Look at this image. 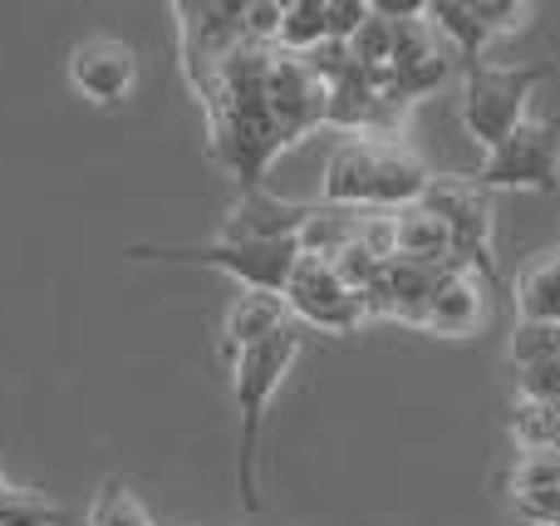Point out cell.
Segmentation results:
<instances>
[{
    "instance_id": "6da1fadb",
    "label": "cell",
    "mask_w": 560,
    "mask_h": 526,
    "mask_svg": "<svg viewBox=\"0 0 560 526\" xmlns=\"http://www.w3.org/2000/svg\"><path fill=\"white\" fill-rule=\"evenodd\" d=\"M433 173L398 138H349L329 153L319 202L345 212H404L423 202Z\"/></svg>"
},
{
    "instance_id": "7a4b0ae2",
    "label": "cell",
    "mask_w": 560,
    "mask_h": 526,
    "mask_svg": "<svg viewBox=\"0 0 560 526\" xmlns=\"http://www.w3.org/2000/svg\"><path fill=\"white\" fill-rule=\"evenodd\" d=\"M295 354H300V330L285 325L266 344H252V350H242L232 360V394H236V419H242V439H236V492H242L246 512H261V482H256L261 429H266V409H271Z\"/></svg>"
},
{
    "instance_id": "3957f363",
    "label": "cell",
    "mask_w": 560,
    "mask_h": 526,
    "mask_svg": "<svg viewBox=\"0 0 560 526\" xmlns=\"http://www.w3.org/2000/svg\"><path fill=\"white\" fill-rule=\"evenodd\" d=\"M551 65H482L463 74V128L477 138L482 153H497L526 124L532 94L546 84Z\"/></svg>"
},
{
    "instance_id": "277c9868",
    "label": "cell",
    "mask_w": 560,
    "mask_h": 526,
    "mask_svg": "<svg viewBox=\"0 0 560 526\" xmlns=\"http://www.w3.org/2000/svg\"><path fill=\"white\" fill-rule=\"evenodd\" d=\"M133 261H167V266H207V271H226L246 285V291H271L280 295L300 261L295 242H207V246H128Z\"/></svg>"
},
{
    "instance_id": "5b68a950",
    "label": "cell",
    "mask_w": 560,
    "mask_h": 526,
    "mask_svg": "<svg viewBox=\"0 0 560 526\" xmlns=\"http://www.w3.org/2000/svg\"><path fill=\"white\" fill-rule=\"evenodd\" d=\"M472 183L482 192H551L560 183V124L526 118L497 153L482 157Z\"/></svg>"
},
{
    "instance_id": "8992f818",
    "label": "cell",
    "mask_w": 560,
    "mask_h": 526,
    "mask_svg": "<svg viewBox=\"0 0 560 526\" xmlns=\"http://www.w3.org/2000/svg\"><path fill=\"white\" fill-rule=\"evenodd\" d=\"M423 207L447 222L457 266H467L472 276L497 281V261H492V192H482L472 177H433V183H428V192H423Z\"/></svg>"
},
{
    "instance_id": "52a82bcc",
    "label": "cell",
    "mask_w": 560,
    "mask_h": 526,
    "mask_svg": "<svg viewBox=\"0 0 560 526\" xmlns=\"http://www.w3.org/2000/svg\"><path fill=\"white\" fill-rule=\"evenodd\" d=\"M280 295H285V311L300 325H315V330H329V335H354L369 320L364 295L349 291L325 256H300Z\"/></svg>"
},
{
    "instance_id": "ba28073f",
    "label": "cell",
    "mask_w": 560,
    "mask_h": 526,
    "mask_svg": "<svg viewBox=\"0 0 560 526\" xmlns=\"http://www.w3.org/2000/svg\"><path fill=\"white\" fill-rule=\"evenodd\" d=\"M266 108L280 148H290L295 138H305L310 128L325 124V84L315 79V69L295 55H271V74H266Z\"/></svg>"
},
{
    "instance_id": "9c48e42d",
    "label": "cell",
    "mask_w": 560,
    "mask_h": 526,
    "mask_svg": "<svg viewBox=\"0 0 560 526\" xmlns=\"http://www.w3.org/2000/svg\"><path fill=\"white\" fill-rule=\"evenodd\" d=\"M138 79V59L124 39H84V45L69 55V84L89 98V104H124L133 94Z\"/></svg>"
},
{
    "instance_id": "30bf717a",
    "label": "cell",
    "mask_w": 560,
    "mask_h": 526,
    "mask_svg": "<svg viewBox=\"0 0 560 526\" xmlns=\"http://www.w3.org/2000/svg\"><path fill=\"white\" fill-rule=\"evenodd\" d=\"M438 276L443 271H433V266H413V261H388L384 271H378V281L364 291V311H369V320H404V325H423V315H428V295H433V285H438Z\"/></svg>"
},
{
    "instance_id": "8fae6325",
    "label": "cell",
    "mask_w": 560,
    "mask_h": 526,
    "mask_svg": "<svg viewBox=\"0 0 560 526\" xmlns=\"http://www.w3.org/2000/svg\"><path fill=\"white\" fill-rule=\"evenodd\" d=\"M487 320V295H482V276H472L467 266H453V271L438 276L433 295H428V315L423 330L447 335V340H463V335H477Z\"/></svg>"
},
{
    "instance_id": "7c38bea8",
    "label": "cell",
    "mask_w": 560,
    "mask_h": 526,
    "mask_svg": "<svg viewBox=\"0 0 560 526\" xmlns=\"http://www.w3.org/2000/svg\"><path fill=\"white\" fill-rule=\"evenodd\" d=\"M290 325V311H285V295H271V291H242L232 305H226V320H222V350L226 360H236L242 350L252 344H266L271 335H280Z\"/></svg>"
},
{
    "instance_id": "4fadbf2b",
    "label": "cell",
    "mask_w": 560,
    "mask_h": 526,
    "mask_svg": "<svg viewBox=\"0 0 560 526\" xmlns=\"http://www.w3.org/2000/svg\"><path fill=\"white\" fill-rule=\"evenodd\" d=\"M394 256L413 266H433V271H453V236H447V222L438 212H428L423 202L394 212Z\"/></svg>"
},
{
    "instance_id": "5bb4252c",
    "label": "cell",
    "mask_w": 560,
    "mask_h": 526,
    "mask_svg": "<svg viewBox=\"0 0 560 526\" xmlns=\"http://www.w3.org/2000/svg\"><path fill=\"white\" fill-rule=\"evenodd\" d=\"M516 320H536V325H560V246L532 256L516 271Z\"/></svg>"
},
{
    "instance_id": "9a60e30c",
    "label": "cell",
    "mask_w": 560,
    "mask_h": 526,
    "mask_svg": "<svg viewBox=\"0 0 560 526\" xmlns=\"http://www.w3.org/2000/svg\"><path fill=\"white\" fill-rule=\"evenodd\" d=\"M428 25H433L443 39H453V49L463 55V74L487 65V45H492V35L477 25V15H472L467 0H428Z\"/></svg>"
},
{
    "instance_id": "2e32d148",
    "label": "cell",
    "mask_w": 560,
    "mask_h": 526,
    "mask_svg": "<svg viewBox=\"0 0 560 526\" xmlns=\"http://www.w3.org/2000/svg\"><path fill=\"white\" fill-rule=\"evenodd\" d=\"M325 45H329V30H325V0H290L285 15H280L276 49H280V55L310 59L315 49H325Z\"/></svg>"
},
{
    "instance_id": "e0dca14e",
    "label": "cell",
    "mask_w": 560,
    "mask_h": 526,
    "mask_svg": "<svg viewBox=\"0 0 560 526\" xmlns=\"http://www.w3.org/2000/svg\"><path fill=\"white\" fill-rule=\"evenodd\" d=\"M512 439L526 453H551L560 458V404H522L512 413Z\"/></svg>"
},
{
    "instance_id": "ac0fdd59",
    "label": "cell",
    "mask_w": 560,
    "mask_h": 526,
    "mask_svg": "<svg viewBox=\"0 0 560 526\" xmlns=\"http://www.w3.org/2000/svg\"><path fill=\"white\" fill-rule=\"evenodd\" d=\"M506 354H512L516 370H532V364L560 360V325H536V320H516L506 335Z\"/></svg>"
},
{
    "instance_id": "d6986e66",
    "label": "cell",
    "mask_w": 560,
    "mask_h": 526,
    "mask_svg": "<svg viewBox=\"0 0 560 526\" xmlns=\"http://www.w3.org/2000/svg\"><path fill=\"white\" fill-rule=\"evenodd\" d=\"M59 522H65V507H55L35 488H5V498H0V526H59Z\"/></svg>"
},
{
    "instance_id": "ffe728a7",
    "label": "cell",
    "mask_w": 560,
    "mask_h": 526,
    "mask_svg": "<svg viewBox=\"0 0 560 526\" xmlns=\"http://www.w3.org/2000/svg\"><path fill=\"white\" fill-rule=\"evenodd\" d=\"M89 526H153V517L143 512V502L124 488V482H104V492L89 507Z\"/></svg>"
},
{
    "instance_id": "44dd1931",
    "label": "cell",
    "mask_w": 560,
    "mask_h": 526,
    "mask_svg": "<svg viewBox=\"0 0 560 526\" xmlns=\"http://www.w3.org/2000/svg\"><path fill=\"white\" fill-rule=\"evenodd\" d=\"M280 15H285V5H280V0H242V35L252 39V45L276 49Z\"/></svg>"
},
{
    "instance_id": "7402d4cb",
    "label": "cell",
    "mask_w": 560,
    "mask_h": 526,
    "mask_svg": "<svg viewBox=\"0 0 560 526\" xmlns=\"http://www.w3.org/2000/svg\"><path fill=\"white\" fill-rule=\"evenodd\" d=\"M477 15V25L487 30V35H512V30H522V20L532 15V5L526 0H467Z\"/></svg>"
},
{
    "instance_id": "603a6c76",
    "label": "cell",
    "mask_w": 560,
    "mask_h": 526,
    "mask_svg": "<svg viewBox=\"0 0 560 526\" xmlns=\"http://www.w3.org/2000/svg\"><path fill=\"white\" fill-rule=\"evenodd\" d=\"M374 15L369 0H325V30H329V45H349V39L364 30V20Z\"/></svg>"
},
{
    "instance_id": "cb8c5ba5",
    "label": "cell",
    "mask_w": 560,
    "mask_h": 526,
    "mask_svg": "<svg viewBox=\"0 0 560 526\" xmlns=\"http://www.w3.org/2000/svg\"><path fill=\"white\" fill-rule=\"evenodd\" d=\"M516 394H522V404H560V360L516 370Z\"/></svg>"
},
{
    "instance_id": "d4e9b609",
    "label": "cell",
    "mask_w": 560,
    "mask_h": 526,
    "mask_svg": "<svg viewBox=\"0 0 560 526\" xmlns=\"http://www.w3.org/2000/svg\"><path fill=\"white\" fill-rule=\"evenodd\" d=\"M5 488H10V482H5V478H0V498H5Z\"/></svg>"
}]
</instances>
